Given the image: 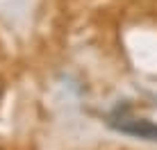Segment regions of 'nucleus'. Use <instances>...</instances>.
I'll return each instance as SVG.
<instances>
[{"label":"nucleus","mask_w":157,"mask_h":150,"mask_svg":"<svg viewBox=\"0 0 157 150\" xmlns=\"http://www.w3.org/2000/svg\"><path fill=\"white\" fill-rule=\"evenodd\" d=\"M114 130L123 132V134H132L139 139H148V141H157V125L148 118H130V116H116L109 121Z\"/></svg>","instance_id":"nucleus-1"}]
</instances>
